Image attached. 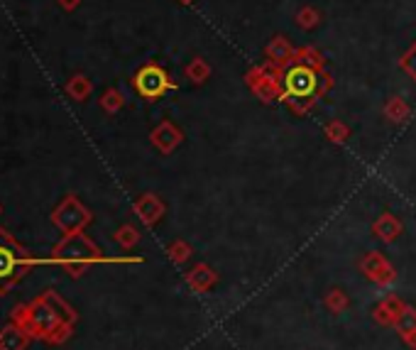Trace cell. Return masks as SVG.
<instances>
[{
	"instance_id": "cell-5",
	"label": "cell",
	"mask_w": 416,
	"mask_h": 350,
	"mask_svg": "<svg viewBox=\"0 0 416 350\" xmlns=\"http://www.w3.org/2000/svg\"><path fill=\"white\" fill-rule=\"evenodd\" d=\"M56 260H66V262H74V260H89V257H96V250L86 243L84 235H69L64 243L56 248L54 252Z\"/></svg>"
},
{
	"instance_id": "cell-3",
	"label": "cell",
	"mask_w": 416,
	"mask_h": 350,
	"mask_svg": "<svg viewBox=\"0 0 416 350\" xmlns=\"http://www.w3.org/2000/svg\"><path fill=\"white\" fill-rule=\"evenodd\" d=\"M135 86L142 96H147V99H157V96H162L172 84H169L167 74H164L162 69H157V66H145V69L137 74Z\"/></svg>"
},
{
	"instance_id": "cell-2",
	"label": "cell",
	"mask_w": 416,
	"mask_h": 350,
	"mask_svg": "<svg viewBox=\"0 0 416 350\" xmlns=\"http://www.w3.org/2000/svg\"><path fill=\"white\" fill-rule=\"evenodd\" d=\"M25 267H27V260L23 250L8 235L0 233V294H5L8 287L18 282V277H23Z\"/></svg>"
},
{
	"instance_id": "cell-8",
	"label": "cell",
	"mask_w": 416,
	"mask_h": 350,
	"mask_svg": "<svg viewBox=\"0 0 416 350\" xmlns=\"http://www.w3.org/2000/svg\"><path fill=\"white\" fill-rule=\"evenodd\" d=\"M64 5L69 8V5H76V0H64Z\"/></svg>"
},
{
	"instance_id": "cell-1",
	"label": "cell",
	"mask_w": 416,
	"mask_h": 350,
	"mask_svg": "<svg viewBox=\"0 0 416 350\" xmlns=\"http://www.w3.org/2000/svg\"><path fill=\"white\" fill-rule=\"evenodd\" d=\"M61 316H66V308L64 304H61L56 296L49 292L47 296H42V299H37L30 306V326H32L34 333H39V336H47V333H52L56 326L61 323Z\"/></svg>"
},
{
	"instance_id": "cell-4",
	"label": "cell",
	"mask_w": 416,
	"mask_h": 350,
	"mask_svg": "<svg viewBox=\"0 0 416 350\" xmlns=\"http://www.w3.org/2000/svg\"><path fill=\"white\" fill-rule=\"evenodd\" d=\"M284 86L291 96L304 99V96H311L313 89H316V74H313L309 66H294L284 76Z\"/></svg>"
},
{
	"instance_id": "cell-6",
	"label": "cell",
	"mask_w": 416,
	"mask_h": 350,
	"mask_svg": "<svg viewBox=\"0 0 416 350\" xmlns=\"http://www.w3.org/2000/svg\"><path fill=\"white\" fill-rule=\"evenodd\" d=\"M25 346H27V336L18 326H8L5 331H0V350H25Z\"/></svg>"
},
{
	"instance_id": "cell-7",
	"label": "cell",
	"mask_w": 416,
	"mask_h": 350,
	"mask_svg": "<svg viewBox=\"0 0 416 350\" xmlns=\"http://www.w3.org/2000/svg\"><path fill=\"white\" fill-rule=\"evenodd\" d=\"M404 69H407L409 74H412L414 79H416V47L409 51L407 56H404Z\"/></svg>"
}]
</instances>
